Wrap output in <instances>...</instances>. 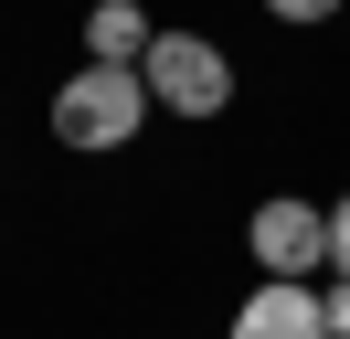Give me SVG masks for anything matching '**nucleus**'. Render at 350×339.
<instances>
[{"label":"nucleus","mask_w":350,"mask_h":339,"mask_svg":"<svg viewBox=\"0 0 350 339\" xmlns=\"http://www.w3.org/2000/svg\"><path fill=\"white\" fill-rule=\"evenodd\" d=\"M149 117H159V96H149L138 64H75V74L53 85V138L85 148V159H117Z\"/></svg>","instance_id":"f257e3e1"},{"label":"nucleus","mask_w":350,"mask_h":339,"mask_svg":"<svg viewBox=\"0 0 350 339\" xmlns=\"http://www.w3.org/2000/svg\"><path fill=\"white\" fill-rule=\"evenodd\" d=\"M138 74H149L159 117H191V127H202V117H223V106H234V53H223L213 32H159Z\"/></svg>","instance_id":"f03ea898"},{"label":"nucleus","mask_w":350,"mask_h":339,"mask_svg":"<svg viewBox=\"0 0 350 339\" xmlns=\"http://www.w3.org/2000/svg\"><path fill=\"white\" fill-rule=\"evenodd\" d=\"M244 254H255V275H297V286H319V275H329V202H297V191L255 202Z\"/></svg>","instance_id":"7ed1b4c3"},{"label":"nucleus","mask_w":350,"mask_h":339,"mask_svg":"<svg viewBox=\"0 0 350 339\" xmlns=\"http://www.w3.org/2000/svg\"><path fill=\"white\" fill-rule=\"evenodd\" d=\"M223 339H329V308H319V286H297V275H255V297L234 308Z\"/></svg>","instance_id":"20e7f679"},{"label":"nucleus","mask_w":350,"mask_h":339,"mask_svg":"<svg viewBox=\"0 0 350 339\" xmlns=\"http://www.w3.org/2000/svg\"><path fill=\"white\" fill-rule=\"evenodd\" d=\"M149 42H159V21L138 0H96L85 11V64H149Z\"/></svg>","instance_id":"39448f33"},{"label":"nucleus","mask_w":350,"mask_h":339,"mask_svg":"<svg viewBox=\"0 0 350 339\" xmlns=\"http://www.w3.org/2000/svg\"><path fill=\"white\" fill-rule=\"evenodd\" d=\"M329 275H350V191L329 202Z\"/></svg>","instance_id":"423d86ee"},{"label":"nucleus","mask_w":350,"mask_h":339,"mask_svg":"<svg viewBox=\"0 0 350 339\" xmlns=\"http://www.w3.org/2000/svg\"><path fill=\"white\" fill-rule=\"evenodd\" d=\"M265 11H276V21H297V32H308V21H340V0H265Z\"/></svg>","instance_id":"0eeeda50"},{"label":"nucleus","mask_w":350,"mask_h":339,"mask_svg":"<svg viewBox=\"0 0 350 339\" xmlns=\"http://www.w3.org/2000/svg\"><path fill=\"white\" fill-rule=\"evenodd\" d=\"M319 308H329V339H350V275H329V286H319Z\"/></svg>","instance_id":"6e6552de"}]
</instances>
